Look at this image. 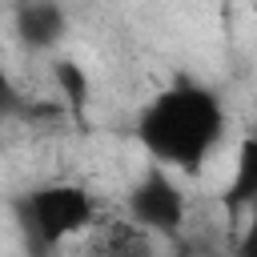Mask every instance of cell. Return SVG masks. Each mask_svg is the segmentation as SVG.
<instances>
[{
    "label": "cell",
    "instance_id": "cell-1",
    "mask_svg": "<svg viewBox=\"0 0 257 257\" xmlns=\"http://www.w3.org/2000/svg\"><path fill=\"white\" fill-rule=\"evenodd\" d=\"M221 128H225V116L205 88H173L157 96L141 116L145 149L181 169L201 165L209 149L217 145Z\"/></svg>",
    "mask_w": 257,
    "mask_h": 257
},
{
    "label": "cell",
    "instance_id": "cell-2",
    "mask_svg": "<svg viewBox=\"0 0 257 257\" xmlns=\"http://www.w3.org/2000/svg\"><path fill=\"white\" fill-rule=\"evenodd\" d=\"M20 213H24L28 237H36L44 249H52L68 233H76L92 221V197L76 185H44L24 197Z\"/></svg>",
    "mask_w": 257,
    "mask_h": 257
},
{
    "label": "cell",
    "instance_id": "cell-3",
    "mask_svg": "<svg viewBox=\"0 0 257 257\" xmlns=\"http://www.w3.org/2000/svg\"><path fill=\"white\" fill-rule=\"evenodd\" d=\"M128 213L141 229H161V233H173L185 217V201L177 193V185L165 177V173H149L133 193H128Z\"/></svg>",
    "mask_w": 257,
    "mask_h": 257
},
{
    "label": "cell",
    "instance_id": "cell-4",
    "mask_svg": "<svg viewBox=\"0 0 257 257\" xmlns=\"http://www.w3.org/2000/svg\"><path fill=\"white\" fill-rule=\"evenodd\" d=\"M16 28L32 48H48L64 36V12L52 0H24L20 16H16Z\"/></svg>",
    "mask_w": 257,
    "mask_h": 257
},
{
    "label": "cell",
    "instance_id": "cell-5",
    "mask_svg": "<svg viewBox=\"0 0 257 257\" xmlns=\"http://www.w3.org/2000/svg\"><path fill=\"white\" fill-rule=\"evenodd\" d=\"M96 257H149V241L141 225H112L96 241Z\"/></svg>",
    "mask_w": 257,
    "mask_h": 257
},
{
    "label": "cell",
    "instance_id": "cell-6",
    "mask_svg": "<svg viewBox=\"0 0 257 257\" xmlns=\"http://www.w3.org/2000/svg\"><path fill=\"white\" fill-rule=\"evenodd\" d=\"M253 189H257V145L253 141H245L241 145V157H237V181H233V201L241 205V201H249L253 197Z\"/></svg>",
    "mask_w": 257,
    "mask_h": 257
},
{
    "label": "cell",
    "instance_id": "cell-7",
    "mask_svg": "<svg viewBox=\"0 0 257 257\" xmlns=\"http://www.w3.org/2000/svg\"><path fill=\"white\" fill-rule=\"evenodd\" d=\"M56 76H60V84H68V96L80 104V100H84V76H80L72 64H60V68H56Z\"/></svg>",
    "mask_w": 257,
    "mask_h": 257
}]
</instances>
